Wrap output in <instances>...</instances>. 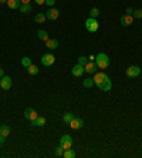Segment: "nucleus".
Masks as SVG:
<instances>
[{
  "label": "nucleus",
  "instance_id": "nucleus-1",
  "mask_svg": "<svg viewBox=\"0 0 142 158\" xmlns=\"http://www.w3.org/2000/svg\"><path fill=\"white\" fill-rule=\"evenodd\" d=\"M95 64L100 70H105L110 66V57L104 53H100L98 56H95Z\"/></svg>",
  "mask_w": 142,
  "mask_h": 158
},
{
  "label": "nucleus",
  "instance_id": "nucleus-2",
  "mask_svg": "<svg viewBox=\"0 0 142 158\" xmlns=\"http://www.w3.org/2000/svg\"><path fill=\"white\" fill-rule=\"evenodd\" d=\"M85 29L88 30L89 33H95L98 30V21L97 19H94V17H89L85 20Z\"/></svg>",
  "mask_w": 142,
  "mask_h": 158
},
{
  "label": "nucleus",
  "instance_id": "nucleus-3",
  "mask_svg": "<svg viewBox=\"0 0 142 158\" xmlns=\"http://www.w3.org/2000/svg\"><path fill=\"white\" fill-rule=\"evenodd\" d=\"M125 74H126V77H129V79H135V77H138V75L141 74V68H139L138 66H131L126 68Z\"/></svg>",
  "mask_w": 142,
  "mask_h": 158
},
{
  "label": "nucleus",
  "instance_id": "nucleus-4",
  "mask_svg": "<svg viewBox=\"0 0 142 158\" xmlns=\"http://www.w3.org/2000/svg\"><path fill=\"white\" fill-rule=\"evenodd\" d=\"M54 61H56V57H54V54H51V53H47V54H44V56L41 57V64L46 66V67L53 66Z\"/></svg>",
  "mask_w": 142,
  "mask_h": 158
},
{
  "label": "nucleus",
  "instance_id": "nucleus-5",
  "mask_svg": "<svg viewBox=\"0 0 142 158\" xmlns=\"http://www.w3.org/2000/svg\"><path fill=\"white\" fill-rule=\"evenodd\" d=\"M60 145L64 148V150H68V148H71V145H73V138L70 137V135H63L60 140Z\"/></svg>",
  "mask_w": 142,
  "mask_h": 158
},
{
  "label": "nucleus",
  "instance_id": "nucleus-6",
  "mask_svg": "<svg viewBox=\"0 0 142 158\" xmlns=\"http://www.w3.org/2000/svg\"><path fill=\"white\" fill-rule=\"evenodd\" d=\"M111 87H112V84H111V80H110V77H108V75H107L104 80H102L101 83L98 84V88H100L101 91H110Z\"/></svg>",
  "mask_w": 142,
  "mask_h": 158
},
{
  "label": "nucleus",
  "instance_id": "nucleus-7",
  "mask_svg": "<svg viewBox=\"0 0 142 158\" xmlns=\"http://www.w3.org/2000/svg\"><path fill=\"white\" fill-rule=\"evenodd\" d=\"M0 87L3 88V90H10L12 88V79L9 75H3L0 79Z\"/></svg>",
  "mask_w": 142,
  "mask_h": 158
},
{
  "label": "nucleus",
  "instance_id": "nucleus-8",
  "mask_svg": "<svg viewBox=\"0 0 142 158\" xmlns=\"http://www.w3.org/2000/svg\"><path fill=\"white\" fill-rule=\"evenodd\" d=\"M58 16H60V10H57L56 7H51L47 10V13H46V17L49 19V20H57L58 19Z\"/></svg>",
  "mask_w": 142,
  "mask_h": 158
},
{
  "label": "nucleus",
  "instance_id": "nucleus-9",
  "mask_svg": "<svg viewBox=\"0 0 142 158\" xmlns=\"http://www.w3.org/2000/svg\"><path fill=\"white\" fill-rule=\"evenodd\" d=\"M82 124H84V123H82V120L81 118H78V117H74L73 120L70 121V127H71V128L73 130H80L82 127Z\"/></svg>",
  "mask_w": 142,
  "mask_h": 158
},
{
  "label": "nucleus",
  "instance_id": "nucleus-10",
  "mask_svg": "<svg viewBox=\"0 0 142 158\" xmlns=\"http://www.w3.org/2000/svg\"><path fill=\"white\" fill-rule=\"evenodd\" d=\"M71 73H73L74 77H81L82 73H85L84 66H81V64H75V66L71 68Z\"/></svg>",
  "mask_w": 142,
  "mask_h": 158
},
{
  "label": "nucleus",
  "instance_id": "nucleus-11",
  "mask_svg": "<svg viewBox=\"0 0 142 158\" xmlns=\"http://www.w3.org/2000/svg\"><path fill=\"white\" fill-rule=\"evenodd\" d=\"M97 68H98V67H97V64H95V61H89V60H88V63L84 66L85 73H88V74H94Z\"/></svg>",
  "mask_w": 142,
  "mask_h": 158
},
{
  "label": "nucleus",
  "instance_id": "nucleus-12",
  "mask_svg": "<svg viewBox=\"0 0 142 158\" xmlns=\"http://www.w3.org/2000/svg\"><path fill=\"white\" fill-rule=\"evenodd\" d=\"M24 117L27 118V120L33 121V120H36L37 117V111L34 110V108H26V111H24Z\"/></svg>",
  "mask_w": 142,
  "mask_h": 158
},
{
  "label": "nucleus",
  "instance_id": "nucleus-13",
  "mask_svg": "<svg viewBox=\"0 0 142 158\" xmlns=\"http://www.w3.org/2000/svg\"><path fill=\"white\" fill-rule=\"evenodd\" d=\"M134 23V17H132V14H125V16L121 17V24L124 26V27H128V26H131Z\"/></svg>",
  "mask_w": 142,
  "mask_h": 158
},
{
  "label": "nucleus",
  "instance_id": "nucleus-14",
  "mask_svg": "<svg viewBox=\"0 0 142 158\" xmlns=\"http://www.w3.org/2000/svg\"><path fill=\"white\" fill-rule=\"evenodd\" d=\"M105 77H107V74L104 73V71H98V73H95V74H94V83H95V86H98Z\"/></svg>",
  "mask_w": 142,
  "mask_h": 158
},
{
  "label": "nucleus",
  "instance_id": "nucleus-15",
  "mask_svg": "<svg viewBox=\"0 0 142 158\" xmlns=\"http://www.w3.org/2000/svg\"><path fill=\"white\" fill-rule=\"evenodd\" d=\"M7 6H9V9L16 10V9H20L21 2L20 0H7Z\"/></svg>",
  "mask_w": 142,
  "mask_h": 158
},
{
  "label": "nucleus",
  "instance_id": "nucleus-16",
  "mask_svg": "<svg viewBox=\"0 0 142 158\" xmlns=\"http://www.w3.org/2000/svg\"><path fill=\"white\" fill-rule=\"evenodd\" d=\"M46 46L49 47L50 50H56L57 47H58V42H57L56 39H49V40L46 42Z\"/></svg>",
  "mask_w": 142,
  "mask_h": 158
},
{
  "label": "nucleus",
  "instance_id": "nucleus-17",
  "mask_svg": "<svg viewBox=\"0 0 142 158\" xmlns=\"http://www.w3.org/2000/svg\"><path fill=\"white\" fill-rule=\"evenodd\" d=\"M44 124H46V118H44V117H37L36 120L31 121V125H34V127H43Z\"/></svg>",
  "mask_w": 142,
  "mask_h": 158
},
{
  "label": "nucleus",
  "instance_id": "nucleus-18",
  "mask_svg": "<svg viewBox=\"0 0 142 158\" xmlns=\"http://www.w3.org/2000/svg\"><path fill=\"white\" fill-rule=\"evenodd\" d=\"M9 134H10V127L9 125H0V135L7 137Z\"/></svg>",
  "mask_w": 142,
  "mask_h": 158
},
{
  "label": "nucleus",
  "instance_id": "nucleus-19",
  "mask_svg": "<svg viewBox=\"0 0 142 158\" xmlns=\"http://www.w3.org/2000/svg\"><path fill=\"white\" fill-rule=\"evenodd\" d=\"M37 36H38L40 40H44V42L49 40V33H47L46 30H38V31H37Z\"/></svg>",
  "mask_w": 142,
  "mask_h": 158
},
{
  "label": "nucleus",
  "instance_id": "nucleus-20",
  "mask_svg": "<svg viewBox=\"0 0 142 158\" xmlns=\"http://www.w3.org/2000/svg\"><path fill=\"white\" fill-rule=\"evenodd\" d=\"M27 71H28V74H31V75L38 74V68H37V66H34V64H30V66L27 67Z\"/></svg>",
  "mask_w": 142,
  "mask_h": 158
},
{
  "label": "nucleus",
  "instance_id": "nucleus-21",
  "mask_svg": "<svg viewBox=\"0 0 142 158\" xmlns=\"http://www.w3.org/2000/svg\"><path fill=\"white\" fill-rule=\"evenodd\" d=\"M94 84H95L94 83V79H85L84 81H82V86H84L85 88H91Z\"/></svg>",
  "mask_w": 142,
  "mask_h": 158
},
{
  "label": "nucleus",
  "instance_id": "nucleus-22",
  "mask_svg": "<svg viewBox=\"0 0 142 158\" xmlns=\"http://www.w3.org/2000/svg\"><path fill=\"white\" fill-rule=\"evenodd\" d=\"M63 157H65V158H74V157H75V152H74V150L68 148V150H64V154H63Z\"/></svg>",
  "mask_w": 142,
  "mask_h": 158
},
{
  "label": "nucleus",
  "instance_id": "nucleus-23",
  "mask_svg": "<svg viewBox=\"0 0 142 158\" xmlns=\"http://www.w3.org/2000/svg\"><path fill=\"white\" fill-rule=\"evenodd\" d=\"M46 19H47V17H46L44 13H37V16H36V19H34V20H36L37 23H44Z\"/></svg>",
  "mask_w": 142,
  "mask_h": 158
},
{
  "label": "nucleus",
  "instance_id": "nucleus-24",
  "mask_svg": "<svg viewBox=\"0 0 142 158\" xmlns=\"http://www.w3.org/2000/svg\"><path fill=\"white\" fill-rule=\"evenodd\" d=\"M74 118V114H71V112H67V114H64V117H63V121H64L65 124H70V121Z\"/></svg>",
  "mask_w": 142,
  "mask_h": 158
},
{
  "label": "nucleus",
  "instance_id": "nucleus-25",
  "mask_svg": "<svg viewBox=\"0 0 142 158\" xmlns=\"http://www.w3.org/2000/svg\"><path fill=\"white\" fill-rule=\"evenodd\" d=\"M30 64H31V58H30V57H23V58H21V66H23V67L27 68Z\"/></svg>",
  "mask_w": 142,
  "mask_h": 158
},
{
  "label": "nucleus",
  "instance_id": "nucleus-26",
  "mask_svg": "<svg viewBox=\"0 0 142 158\" xmlns=\"http://www.w3.org/2000/svg\"><path fill=\"white\" fill-rule=\"evenodd\" d=\"M20 12L21 13H30V12H31V6H30V4H21V6H20Z\"/></svg>",
  "mask_w": 142,
  "mask_h": 158
},
{
  "label": "nucleus",
  "instance_id": "nucleus-27",
  "mask_svg": "<svg viewBox=\"0 0 142 158\" xmlns=\"http://www.w3.org/2000/svg\"><path fill=\"white\" fill-rule=\"evenodd\" d=\"M132 17H134V19H141V17H142V10H141V9L134 10V12H132Z\"/></svg>",
  "mask_w": 142,
  "mask_h": 158
},
{
  "label": "nucleus",
  "instance_id": "nucleus-28",
  "mask_svg": "<svg viewBox=\"0 0 142 158\" xmlns=\"http://www.w3.org/2000/svg\"><path fill=\"white\" fill-rule=\"evenodd\" d=\"M98 14H100V10H98L97 7H93L91 10H89V16L94 17V19H95V17H97Z\"/></svg>",
  "mask_w": 142,
  "mask_h": 158
},
{
  "label": "nucleus",
  "instance_id": "nucleus-29",
  "mask_svg": "<svg viewBox=\"0 0 142 158\" xmlns=\"http://www.w3.org/2000/svg\"><path fill=\"white\" fill-rule=\"evenodd\" d=\"M88 63V57H85V56H81V57H78V64H81V66H85Z\"/></svg>",
  "mask_w": 142,
  "mask_h": 158
},
{
  "label": "nucleus",
  "instance_id": "nucleus-30",
  "mask_svg": "<svg viewBox=\"0 0 142 158\" xmlns=\"http://www.w3.org/2000/svg\"><path fill=\"white\" fill-rule=\"evenodd\" d=\"M56 154L57 155H58V157H61V155H63V154H64V148H63V147H58V148H57V151H56Z\"/></svg>",
  "mask_w": 142,
  "mask_h": 158
},
{
  "label": "nucleus",
  "instance_id": "nucleus-31",
  "mask_svg": "<svg viewBox=\"0 0 142 158\" xmlns=\"http://www.w3.org/2000/svg\"><path fill=\"white\" fill-rule=\"evenodd\" d=\"M46 4H47V6H54V4H56V0H46Z\"/></svg>",
  "mask_w": 142,
  "mask_h": 158
},
{
  "label": "nucleus",
  "instance_id": "nucleus-32",
  "mask_svg": "<svg viewBox=\"0 0 142 158\" xmlns=\"http://www.w3.org/2000/svg\"><path fill=\"white\" fill-rule=\"evenodd\" d=\"M132 12H134L132 7H126V14H132Z\"/></svg>",
  "mask_w": 142,
  "mask_h": 158
},
{
  "label": "nucleus",
  "instance_id": "nucleus-33",
  "mask_svg": "<svg viewBox=\"0 0 142 158\" xmlns=\"http://www.w3.org/2000/svg\"><path fill=\"white\" fill-rule=\"evenodd\" d=\"M88 60H89V61H95V56H94V54L88 56Z\"/></svg>",
  "mask_w": 142,
  "mask_h": 158
},
{
  "label": "nucleus",
  "instance_id": "nucleus-34",
  "mask_svg": "<svg viewBox=\"0 0 142 158\" xmlns=\"http://www.w3.org/2000/svg\"><path fill=\"white\" fill-rule=\"evenodd\" d=\"M37 4H46V0H34Z\"/></svg>",
  "mask_w": 142,
  "mask_h": 158
},
{
  "label": "nucleus",
  "instance_id": "nucleus-35",
  "mask_svg": "<svg viewBox=\"0 0 142 158\" xmlns=\"http://www.w3.org/2000/svg\"><path fill=\"white\" fill-rule=\"evenodd\" d=\"M21 4H30V0H20Z\"/></svg>",
  "mask_w": 142,
  "mask_h": 158
},
{
  "label": "nucleus",
  "instance_id": "nucleus-36",
  "mask_svg": "<svg viewBox=\"0 0 142 158\" xmlns=\"http://www.w3.org/2000/svg\"><path fill=\"white\" fill-rule=\"evenodd\" d=\"M6 141V137H3V135H0V144H2V142H4Z\"/></svg>",
  "mask_w": 142,
  "mask_h": 158
},
{
  "label": "nucleus",
  "instance_id": "nucleus-37",
  "mask_svg": "<svg viewBox=\"0 0 142 158\" xmlns=\"http://www.w3.org/2000/svg\"><path fill=\"white\" fill-rule=\"evenodd\" d=\"M4 75V71H3V68H0V79Z\"/></svg>",
  "mask_w": 142,
  "mask_h": 158
},
{
  "label": "nucleus",
  "instance_id": "nucleus-38",
  "mask_svg": "<svg viewBox=\"0 0 142 158\" xmlns=\"http://www.w3.org/2000/svg\"><path fill=\"white\" fill-rule=\"evenodd\" d=\"M3 3H7V0H0V4H3Z\"/></svg>",
  "mask_w": 142,
  "mask_h": 158
}]
</instances>
